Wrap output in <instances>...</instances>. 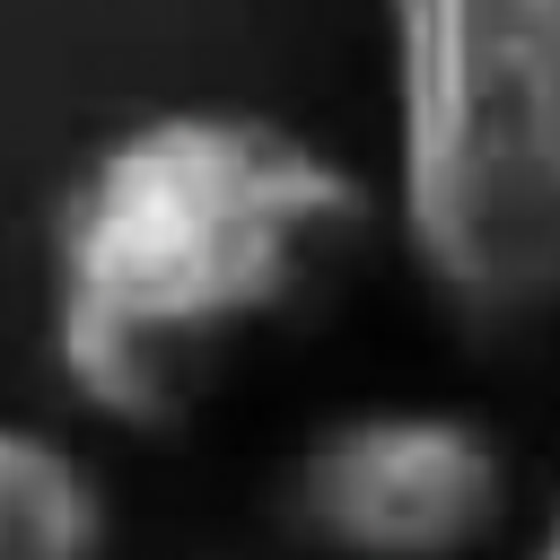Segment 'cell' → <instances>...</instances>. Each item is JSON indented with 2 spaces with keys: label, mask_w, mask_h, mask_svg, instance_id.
<instances>
[{
  "label": "cell",
  "mask_w": 560,
  "mask_h": 560,
  "mask_svg": "<svg viewBox=\"0 0 560 560\" xmlns=\"http://www.w3.org/2000/svg\"><path fill=\"white\" fill-rule=\"evenodd\" d=\"M376 236L359 166L245 105H166L88 149L44 236L61 385L122 429H184L254 341L315 324Z\"/></svg>",
  "instance_id": "6da1fadb"
},
{
  "label": "cell",
  "mask_w": 560,
  "mask_h": 560,
  "mask_svg": "<svg viewBox=\"0 0 560 560\" xmlns=\"http://www.w3.org/2000/svg\"><path fill=\"white\" fill-rule=\"evenodd\" d=\"M394 228L472 341L560 315V0H385Z\"/></svg>",
  "instance_id": "7a4b0ae2"
},
{
  "label": "cell",
  "mask_w": 560,
  "mask_h": 560,
  "mask_svg": "<svg viewBox=\"0 0 560 560\" xmlns=\"http://www.w3.org/2000/svg\"><path fill=\"white\" fill-rule=\"evenodd\" d=\"M289 508L341 560H472L508 525V455L472 411L376 402L306 438Z\"/></svg>",
  "instance_id": "3957f363"
},
{
  "label": "cell",
  "mask_w": 560,
  "mask_h": 560,
  "mask_svg": "<svg viewBox=\"0 0 560 560\" xmlns=\"http://www.w3.org/2000/svg\"><path fill=\"white\" fill-rule=\"evenodd\" d=\"M105 481L70 446L0 420V560H105Z\"/></svg>",
  "instance_id": "277c9868"
},
{
  "label": "cell",
  "mask_w": 560,
  "mask_h": 560,
  "mask_svg": "<svg viewBox=\"0 0 560 560\" xmlns=\"http://www.w3.org/2000/svg\"><path fill=\"white\" fill-rule=\"evenodd\" d=\"M534 560H560V508H551V525H542V542H534Z\"/></svg>",
  "instance_id": "5b68a950"
}]
</instances>
